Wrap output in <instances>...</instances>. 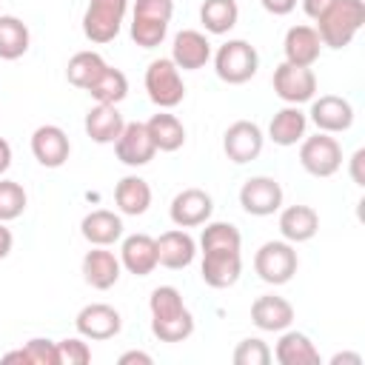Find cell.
Here are the masks:
<instances>
[{"mask_svg":"<svg viewBox=\"0 0 365 365\" xmlns=\"http://www.w3.org/2000/svg\"><path fill=\"white\" fill-rule=\"evenodd\" d=\"M151 334L160 342H185L194 334V314L185 308L182 294L174 285H157L148 297Z\"/></svg>","mask_w":365,"mask_h":365,"instance_id":"obj_1","label":"cell"},{"mask_svg":"<svg viewBox=\"0 0 365 365\" xmlns=\"http://www.w3.org/2000/svg\"><path fill=\"white\" fill-rule=\"evenodd\" d=\"M322 46L345 48L365 26V0H336L319 20H314Z\"/></svg>","mask_w":365,"mask_h":365,"instance_id":"obj_2","label":"cell"},{"mask_svg":"<svg viewBox=\"0 0 365 365\" xmlns=\"http://www.w3.org/2000/svg\"><path fill=\"white\" fill-rule=\"evenodd\" d=\"M145 91H148V100L157 106V108H177L182 100H185V83H182V74L180 68L171 63V57H160V60H151L148 68H145Z\"/></svg>","mask_w":365,"mask_h":365,"instance_id":"obj_3","label":"cell"},{"mask_svg":"<svg viewBox=\"0 0 365 365\" xmlns=\"http://www.w3.org/2000/svg\"><path fill=\"white\" fill-rule=\"evenodd\" d=\"M259 54L248 40H228L214 54V71L228 86H242L257 74Z\"/></svg>","mask_w":365,"mask_h":365,"instance_id":"obj_4","label":"cell"},{"mask_svg":"<svg viewBox=\"0 0 365 365\" xmlns=\"http://www.w3.org/2000/svg\"><path fill=\"white\" fill-rule=\"evenodd\" d=\"M299 268V257L288 240H268L254 254V271L268 285H285Z\"/></svg>","mask_w":365,"mask_h":365,"instance_id":"obj_5","label":"cell"},{"mask_svg":"<svg viewBox=\"0 0 365 365\" xmlns=\"http://www.w3.org/2000/svg\"><path fill=\"white\" fill-rule=\"evenodd\" d=\"M128 0H88L83 11V34L91 43H111L125 20Z\"/></svg>","mask_w":365,"mask_h":365,"instance_id":"obj_6","label":"cell"},{"mask_svg":"<svg viewBox=\"0 0 365 365\" xmlns=\"http://www.w3.org/2000/svg\"><path fill=\"white\" fill-rule=\"evenodd\" d=\"M299 163L311 177H334L342 168V145L336 137L317 131L299 140Z\"/></svg>","mask_w":365,"mask_h":365,"instance_id":"obj_7","label":"cell"},{"mask_svg":"<svg viewBox=\"0 0 365 365\" xmlns=\"http://www.w3.org/2000/svg\"><path fill=\"white\" fill-rule=\"evenodd\" d=\"M274 94L285 103V106H299V103H311L317 94V74L311 71V66H294V63H279L274 68L271 77Z\"/></svg>","mask_w":365,"mask_h":365,"instance_id":"obj_8","label":"cell"},{"mask_svg":"<svg viewBox=\"0 0 365 365\" xmlns=\"http://www.w3.org/2000/svg\"><path fill=\"white\" fill-rule=\"evenodd\" d=\"M262 143H265V134L251 120H237L222 134V151L237 165H245V163L257 160L262 154Z\"/></svg>","mask_w":365,"mask_h":365,"instance_id":"obj_9","label":"cell"},{"mask_svg":"<svg viewBox=\"0 0 365 365\" xmlns=\"http://www.w3.org/2000/svg\"><path fill=\"white\" fill-rule=\"evenodd\" d=\"M240 205L251 217H271L282 208V185L274 177H248L240 188Z\"/></svg>","mask_w":365,"mask_h":365,"instance_id":"obj_10","label":"cell"},{"mask_svg":"<svg viewBox=\"0 0 365 365\" xmlns=\"http://www.w3.org/2000/svg\"><path fill=\"white\" fill-rule=\"evenodd\" d=\"M211 214H214V200L202 188H182L180 194H174V200L168 205V217L177 228L205 225L211 220Z\"/></svg>","mask_w":365,"mask_h":365,"instance_id":"obj_11","label":"cell"},{"mask_svg":"<svg viewBox=\"0 0 365 365\" xmlns=\"http://www.w3.org/2000/svg\"><path fill=\"white\" fill-rule=\"evenodd\" d=\"M74 325H77V334L86 336V339H111L120 334L123 328V317L117 308L106 305V302H91V305H83L74 317Z\"/></svg>","mask_w":365,"mask_h":365,"instance_id":"obj_12","label":"cell"},{"mask_svg":"<svg viewBox=\"0 0 365 365\" xmlns=\"http://www.w3.org/2000/svg\"><path fill=\"white\" fill-rule=\"evenodd\" d=\"M308 120L325 134H342V131H348L354 125V106L345 97L322 94V97L311 100Z\"/></svg>","mask_w":365,"mask_h":365,"instance_id":"obj_13","label":"cell"},{"mask_svg":"<svg viewBox=\"0 0 365 365\" xmlns=\"http://www.w3.org/2000/svg\"><path fill=\"white\" fill-rule=\"evenodd\" d=\"M114 154L123 165L128 168H140V165H148L157 154L154 148V140L145 128V123H125L123 134L114 140Z\"/></svg>","mask_w":365,"mask_h":365,"instance_id":"obj_14","label":"cell"},{"mask_svg":"<svg viewBox=\"0 0 365 365\" xmlns=\"http://www.w3.org/2000/svg\"><path fill=\"white\" fill-rule=\"evenodd\" d=\"M202 282L211 288H231L242 274L240 248H211L202 251Z\"/></svg>","mask_w":365,"mask_h":365,"instance_id":"obj_15","label":"cell"},{"mask_svg":"<svg viewBox=\"0 0 365 365\" xmlns=\"http://www.w3.org/2000/svg\"><path fill=\"white\" fill-rule=\"evenodd\" d=\"M31 154L43 168H60L71 154L68 134L60 125H51V123L37 125L34 134H31Z\"/></svg>","mask_w":365,"mask_h":365,"instance_id":"obj_16","label":"cell"},{"mask_svg":"<svg viewBox=\"0 0 365 365\" xmlns=\"http://www.w3.org/2000/svg\"><path fill=\"white\" fill-rule=\"evenodd\" d=\"M211 60V43L197 29H182L171 43V63L182 71H197Z\"/></svg>","mask_w":365,"mask_h":365,"instance_id":"obj_17","label":"cell"},{"mask_svg":"<svg viewBox=\"0 0 365 365\" xmlns=\"http://www.w3.org/2000/svg\"><path fill=\"white\" fill-rule=\"evenodd\" d=\"M154 242H157V262L163 268H171V271L188 268L197 257V242L185 228H171L160 234Z\"/></svg>","mask_w":365,"mask_h":365,"instance_id":"obj_18","label":"cell"},{"mask_svg":"<svg viewBox=\"0 0 365 365\" xmlns=\"http://www.w3.org/2000/svg\"><path fill=\"white\" fill-rule=\"evenodd\" d=\"M251 322L259 331H271V334H282L285 328H291L294 322V305L285 297L277 294H262L251 302Z\"/></svg>","mask_w":365,"mask_h":365,"instance_id":"obj_19","label":"cell"},{"mask_svg":"<svg viewBox=\"0 0 365 365\" xmlns=\"http://www.w3.org/2000/svg\"><path fill=\"white\" fill-rule=\"evenodd\" d=\"M120 271V257H114V251H108L106 245H94L83 257V279L97 291H108L111 285H117Z\"/></svg>","mask_w":365,"mask_h":365,"instance_id":"obj_20","label":"cell"},{"mask_svg":"<svg viewBox=\"0 0 365 365\" xmlns=\"http://www.w3.org/2000/svg\"><path fill=\"white\" fill-rule=\"evenodd\" d=\"M120 265L134 277H148L157 262V242L148 234H128L120 245Z\"/></svg>","mask_w":365,"mask_h":365,"instance_id":"obj_21","label":"cell"},{"mask_svg":"<svg viewBox=\"0 0 365 365\" xmlns=\"http://www.w3.org/2000/svg\"><path fill=\"white\" fill-rule=\"evenodd\" d=\"M282 51H285V63H294V66H314L319 60V51H322V40L317 34L314 26H291L285 31V40H282Z\"/></svg>","mask_w":365,"mask_h":365,"instance_id":"obj_22","label":"cell"},{"mask_svg":"<svg viewBox=\"0 0 365 365\" xmlns=\"http://www.w3.org/2000/svg\"><path fill=\"white\" fill-rule=\"evenodd\" d=\"M83 128L86 134L100 143V145H114V140L123 134L125 128V120L120 114L117 106H106V103H97L86 111V120H83Z\"/></svg>","mask_w":365,"mask_h":365,"instance_id":"obj_23","label":"cell"},{"mask_svg":"<svg viewBox=\"0 0 365 365\" xmlns=\"http://www.w3.org/2000/svg\"><path fill=\"white\" fill-rule=\"evenodd\" d=\"M319 231V214L311 205H288L279 211V234L291 245L314 240Z\"/></svg>","mask_w":365,"mask_h":365,"instance_id":"obj_24","label":"cell"},{"mask_svg":"<svg viewBox=\"0 0 365 365\" xmlns=\"http://www.w3.org/2000/svg\"><path fill=\"white\" fill-rule=\"evenodd\" d=\"M80 234L86 237V242L108 248L123 237V220H120V214H114L108 208H97V211H88L83 217Z\"/></svg>","mask_w":365,"mask_h":365,"instance_id":"obj_25","label":"cell"},{"mask_svg":"<svg viewBox=\"0 0 365 365\" xmlns=\"http://www.w3.org/2000/svg\"><path fill=\"white\" fill-rule=\"evenodd\" d=\"M305 128H308V114H305L299 106H285V108H279V111L271 117V123H268V137H271L277 145L288 148V145H297V143L305 137Z\"/></svg>","mask_w":365,"mask_h":365,"instance_id":"obj_26","label":"cell"},{"mask_svg":"<svg viewBox=\"0 0 365 365\" xmlns=\"http://www.w3.org/2000/svg\"><path fill=\"white\" fill-rule=\"evenodd\" d=\"M114 202L120 208V214L125 217H140L148 211L151 205V185L137 177V174H128L123 177L117 185H114Z\"/></svg>","mask_w":365,"mask_h":365,"instance_id":"obj_27","label":"cell"},{"mask_svg":"<svg viewBox=\"0 0 365 365\" xmlns=\"http://www.w3.org/2000/svg\"><path fill=\"white\" fill-rule=\"evenodd\" d=\"M279 365H319V351L314 348V342L299 334V331H282L274 354H271Z\"/></svg>","mask_w":365,"mask_h":365,"instance_id":"obj_28","label":"cell"},{"mask_svg":"<svg viewBox=\"0 0 365 365\" xmlns=\"http://www.w3.org/2000/svg\"><path fill=\"white\" fill-rule=\"evenodd\" d=\"M151 140H154V148L157 151H180L185 145V125L180 123V117L168 114L165 108L160 114H154L148 123H145Z\"/></svg>","mask_w":365,"mask_h":365,"instance_id":"obj_29","label":"cell"},{"mask_svg":"<svg viewBox=\"0 0 365 365\" xmlns=\"http://www.w3.org/2000/svg\"><path fill=\"white\" fill-rule=\"evenodd\" d=\"M108 68V63L97 54V51H77L71 60H68V66H66V80L74 86V88H83V91H88L97 80H100V74Z\"/></svg>","mask_w":365,"mask_h":365,"instance_id":"obj_30","label":"cell"},{"mask_svg":"<svg viewBox=\"0 0 365 365\" xmlns=\"http://www.w3.org/2000/svg\"><path fill=\"white\" fill-rule=\"evenodd\" d=\"M240 20L237 0H202L200 6V23L208 34H228Z\"/></svg>","mask_w":365,"mask_h":365,"instance_id":"obj_31","label":"cell"},{"mask_svg":"<svg viewBox=\"0 0 365 365\" xmlns=\"http://www.w3.org/2000/svg\"><path fill=\"white\" fill-rule=\"evenodd\" d=\"M29 26L14 14H0V60H20L29 51Z\"/></svg>","mask_w":365,"mask_h":365,"instance_id":"obj_32","label":"cell"},{"mask_svg":"<svg viewBox=\"0 0 365 365\" xmlns=\"http://www.w3.org/2000/svg\"><path fill=\"white\" fill-rule=\"evenodd\" d=\"M88 94L97 100V103H106V106H120L125 97H128V77L120 71V68H106L100 74V80L88 88Z\"/></svg>","mask_w":365,"mask_h":365,"instance_id":"obj_33","label":"cell"},{"mask_svg":"<svg viewBox=\"0 0 365 365\" xmlns=\"http://www.w3.org/2000/svg\"><path fill=\"white\" fill-rule=\"evenodd\" d=\"M26 188L14 180H0V222H11L26 211Z\"/></svg>","mask_w":365,"mask_h":365,"instance_id":"obj_34","label":"cell"},{"mask_svg":"<svg viewBox=\"0 0 365 365\" xmlns=\"http://www.w3.org/2000/svg\"><path fill=\"white\" fill-rule=\"evenodd\" d=\"M168 34V23L160 20H143V17H131V40L140 48H157Z\"/></svg>","mask_w":365,"mask_h":365,"instance_id":"obj_35","label":"cell"},{"mask_svg":"<svg viewBox=\"0 0 365 365\" xmlns=\"http://www.w3.org/2000/svg\"><path fill=\"white\" fill-rule=\"evenodd\" d=\"M271 362V348L259 336H248L237 342L234 348V365H268Z\"/></svg>","mask_w":365,"mask_h":365,"instance_id":"obj_36","label":"cell"},{"mask_svg":"<svg viewBox=\"0 0 365 365\" xmlns=\"http://www.w3.org/2000/svg\"><path fill=\"white\" fill-rule=\"evenodd\" d=\"M23 359L26 365H60V354H57V342L34 336L26 342L23 348Z\"/></svg>","mask_w":365,"mask_h":365,"instance_id":"obj_37","label":"cell"},{"mask_svg":"<svg viewBox=\"0 0 365 365\" xmlns=\"http://www.w3.org/2000/svg\"><path fill=\"white\" fill-rule=\"evenodd\" d=\"M57 354H60V365H86L91 362V348L86 342V336H66L57 342Z\"/></svg>","mask_w":365,"mask_h":365,"instance_id":"obj_38","label":"cell"},{"mask_svg":"<svg viewBox=\"0 0 365 365\" xmlns=\"http://www.w3.org/2000/svg\"><path fill=\"white\" fill-rule=\"evenodd\" d=\"M171 14H174V0H134V11H131V17L160 20V23H171Z\"/></svg>","mask_w":365,"mask_h":365,"instance_id":"obj_39","label":"cell"},{"mask_svg":"<svg viewBox=\"0 0 365 365\" xmlns=\"http://www.w3.org/2000/svg\"><path fill=\"white\" fill-rule=\"evenodd\" d=\"M262 3V9L268 11V14H274V17H285V14H291L294 9H297V0H259Z\"/></svg>","mask_w":365,"mask_h":365,"instance_id":"obj_40","label":"cell"},{"mask_svg":"<svg viewBox=\"0 0 365 365\" xmlns=\"http://www.w3.org/2000/svg\"><path fill=\"white\" fill-rule=\"evenodd\" d=\"M336 0H302V11L311 17V20H319Z\"/></svg>","mask_w":365,"mask_h":365,"instance_id":"obj_41","label":"cell"},{"mask_svg":"<svg viewBox=\"0 0 365 365\" xmlns=\"http://www.w3.org/2000/svg\"><path fill=\"white\" fill-rule=\"evenodd\" d=\"M362 163H365V148H356L351 157V180L356 185H365V174H362Z\"/></svg>","mask_w":365,"mask_h":365,"instance_id":"obj_42","label":"cell"},{"mask_svg":"<svg viewBox=\"0 0 365 365\" xmlns=\"http://www.w3.org/2000/svg\"><path fill=\"white\" fill-rule=\"evenodd\" d=\"M11 245H14V237L6 228V222H0V259H6L11 254Z\"/></svg>","mask_w":365,"mask_h":365,"instance_id":"obj_43","label":"cell"},{"mask_svg":"<svg viewBox=\"0 0 365 365\" xmlns=\"http://www.w3.org/2000/svg\"><path fill=\"white\" fill-rule=\"evenodd\" d=\"M131 362H140V365H151V356L143 354V351H125L120 356V365H131Z\"/></svg>","mask_w":365,"mask_h":365,"instance_id":"obj_44","label":"cell"},{"mask_svg":"<svg viewBox=\"0 0 365 365\" xmlns=\"http://www.w3.org/2000/svg\"><path fill=\"white\" fill-rule=\"evenodd\" d=\"M9 165H11V145H9V140L0 137V177L9 171Z\"/></svg>","mask_w":365,"mask_h":365,"instance_id":"obj_45","label":"cell"},{"mask_svg":"<svg viewBox=\"0 0 365 365\" xmlns=\"http://www.w3.org/2000/svg\"><path fill=\"white\" fill-rule=\"evenodd\" d=\"M342 362H348V365H362V356H359V354H336V356H331V365H342Z\"/></svg>","mask_w":365,"mask_h":365,"instance_id":"obj_46","label":"cell"}]
</instances>
